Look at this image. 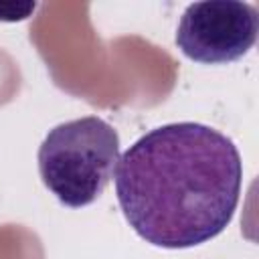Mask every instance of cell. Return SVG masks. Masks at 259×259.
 <instances>
[{"label":"cell","instance_id":"obj_1","mask_svg":"<svg viewBox=\"0 0 259 259\" xmlns=\"http://www.w3.org/2000/svg\"><path fill=\"white\" fill-rule=\"evenodd\" d=\"M115 194L150 245L188 249L225 231L239 204L243 162L231 138L196 121L166 123L117 160Z\"/></svg>","mask_w":259,"mask_h":259},{"label":"cell","instance_id":"obj_2","mask_svg":"<svg viewBox=\"0 0 259 259\" xmlns=\"http://www.w3.org/2000/svg\"><path fill=\"white\" fill-rule=\"evenodd\" d=\"M36 160L42 184L59 202L81 208L97 200L113 178L119 136L97 115L71 119L45 136Z\"/></svg>","mask_w":259,"mask_h":259},{"label":"cell","instance_id":"obj_3","mask_svg":"<svg viewBox=\"0 0 259 259\" xmlns=\"http://www.w3.org/2000/svg\"><path fill=\"white\" fill-rule=\"evenodd\" d=\"M259 32L257 8L237 0L192 2L184 8L176 45L184 57L202 65H223L247 55Z\"/></svg>","mask_w":259,"mask_h":259}]
</instances>
